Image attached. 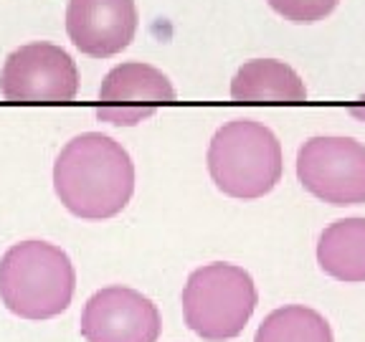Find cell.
I'll return each instance as SVG.
<instances>
[{
  "instance_id": "obj_2",
  "label": "cell",
  "mask_w": 365,
  "mask_h": 342,
  "mask_svg": "<svg viewBox=\"0 0 365 342\" xmlns=\"http://www.w3.org/2000/svg\"><path fill=\"white\" fill-rule=\"evenodd\" d=\"M74 289V264L53 244L21 241L0 259V299L23 319H51L66 312Z\"/></svg>"
},
{
  "instance_id": "obj_7",
  "label": "cell",
  "mask_w": 365,
  "mask_h": 342,
  "mask_svg": "<svg viewBox=\"0 0 365 342\" xmlns=\"http://www.w3.org/2000/svg\"><path fill=\"white\" fill-rule=\"evenodd\" d=\"M79 327L86 342H158L163 319L150 296L114 284L86 299Z\"/></svg>"
},
{
  "instance_id": "obj_4",
  "label": "cell",
  "mask_w": 365,
  "mask_h": 342,
  "mask_svg": "<svg viewBox=\"0 0 365 342\" xmlns=\"http://www.w3.org/2000/svg\"><path fill=\"white\" fill-rule=\"evenodd\" d=\"M257 302V284L246 269L213 261L195 269L185 281L182 317L205 342L234 340L244 332Z\"/></svg>"
},
{
  "instance_id": "obj_12",
  "label": "cell",
  "mask_w": 365,
  "mask_h": 342,
  "mask_svg": "<svg viewBox=\"0 0 365 342\" xmlns=\"http://www.w3.org/2000/svg\"><path fill=\"white\" fill-rule=\"evenodd\" d=\"M254 342H335V337L325 314L304 304H284L264 317Z\"/></svg>"
},
{
  "instance_id": "obj_1",
  "label": "cell",
  "mask_w": 365,
  "mask_h": 342,
  "mask_svg": "<svg viewBox=\"0 0 365 342\" xmlns=\"http://www.w3.org/2000/svg\"><path fill=\"white\" fill-rule=\"evenodd\" d=\"M53 190L68 213L104 221L122 213L135 193V162L102 132L74 137L53 162Z\"/></svg>"
},
{
  "instance_id": "obj_13",
  "label": "cell",
  "mask_w": 365,
  "mask_h": 342,
  "mask_svg": "<svg viewBox=\"0 0 365 342\" xmlns=\"http://www.w3.org/2000/svg\"><path fill=\"white\" fill-rule=\"evenodd\" d=\"M272 11L292 23H317L337 8L340 0H267Z\"/></svg>"
},
{
  "instance_id": "obj_6",
  "label": "cell",
  "mask_w": 365,
  "mask_h": 342,
  "mask_svg": "<svg viewBox=\"0 0 365 342\" xmlns=\"http://www.w3.org/2000/svg\"><path fill=\"white\" fill-rule=\"evenodd\" d=\"M0 91L13 104H63L79 91V71L61 46L26 43L6 58Z\"/></svg>"
},
{
  "instance_id": "obj_3",
  "label": "cell",
  "mask_w": 365,
  "mask_h": 342,
  "mask_svg": "<svg viewBox=\"0 0 365 342\" xmlns=\"http://www.w3.org/2000/svg\"><path fill=\"white\" fill-rule=\"evenodd\" d=\"M208 172L228 198H264L284 172L282 145L262 122L231 120L218 127L208 145Z\"/></svg>"
},
{
  "instance_id": "obj_5",
  "label": "cell",
  "mask_w": 365,
  "mask_h": 342,
  "mask_svg": "<svg viewBox=\"0 0 365 342\" xmlns=\"http://www.w3.org/2000/svg\"><path fill=\"white\" fill-rule=\"evenodd\" d=\"M297 177L322 203H365V145L353 137H309L297 152Z\"/></svg>"
},
{
  "instance_id": "obj_9",
  "label": "cell",
  "mask_w": 365,
  "mask_h": 342,
  "mask_svg": "<svg viewBox=\"0 0 365 342\" xmlns=\"http://www.w3.org/2000/svg\"><path fill=\"white\" fill-rule=\"evenodd\" d=\"M135 0H68L66 33L81 53L107 58L125 51L137 33Z\"/></svg>"
},
{
  "instance_id": "obj_10",
  "label": "cell",
  "mask_w": 365,
  "mask_h": 342,
  "mask_svg": "<svg viewBox=\"0 0 365 342\" xmlns=\"http://www.w3.org/2000/svg\"><path fill=\"white\" fill-rule=\"evenodd\" d=\"M231 97L246 104H299L307 99V86L289 63L254 58L236 71Z\"/></svg>"
},
{
  "instance_id": "obj_8",
  "label": "cell",
  "mask_w": 365,
  "mask_h": 342,
  "mask_svg": "<svg viewBox=\"0 0 365 342\" xmlns=\"http://www.w3.org/2000/svg\"><path fill=\"white\" fill-rule=\"evenodd\" d=\"M173 102L175 89L160 68L140 61L120 63L102 81L97 120L117 127H132Z\"/></svg>"
},
{
  "instance_id": "obj_11",
  "label": "cell",
  "mask_w": 365,
  "mask_h": 342,
  "mask_svg": "<svg viewBox=\"0 0 365 342\" xmlns=\"http://www.w3.org/2000/svg\"><path fill=\"white\" fill-rule=\"evenodd\" d=\"M319 269L345 284L365 281V218H340L319 234Z\"/></svg>"
}]
</instances>
